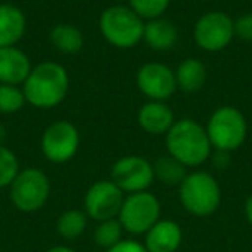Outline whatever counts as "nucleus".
Segmentation results:
<instances>
[{
    "label": "nucleus",
    "mask_w": 252,
    "mask_h": 252,
    "mask_svg": "<svg viewBox=\"0 0 252 252\" xmlns=\"http://www.w3.org/2000/svg\"><path fill=\"white\" fill-rule=\"evenodd\" d=\"M23 92L26 104L36 109H54L69 92V74L59 63H40L33 66L30 76L23 83Z\"/></svg>",
    "instance_id": "obj_1"
},
{
    "label": "nucleus",
    "mask_w": 252,
    "mask_h": 252,
    "mask_svg": "<svg viewBox=\"0 0 252 252\" xmlns=\"http://www.w3.org/2000/svg\"><path fill=\"white\" fill-rule=\"evenodd\" d=\"M166 149L168 154L185 168H199L209 161L213 154V145L207 137L206 126L190 118L175 121L171 130L166 133Z\"/></svg>",
    "instance_id": "obj_2"
},
{
    "label": "nucleus",
    "mask_w": 252,
    "mask_h": 252,
    "mask_svg": "<svg viewBox=\"0 0 252 252\" xmlns=\"http://www.w3.org/2000/svg\"><path fill=\"white\" fill-rule=\"evenodd\" d=\"M98 28L109 45L116 49H133L144 40L145 21L130 5H111L98 18Z\"/></svg>",
    "instance_id": "obj_3"
},
{
    "label": "nucleus",
    "mask_w": 252,
    "mask_h": 252,
    "mask_svg": "<svg viewBox=\"0 0 252 252\" xmlns=\"http://www.w3.org/2000/svg\"><path fill=\"white\" fill-rule=\"evenodd\" d=\"M178 197L187 213L197 218H207L221 206V187L207 171L187 173L178 187Z\"/></svg>",
    "instance_id": "obj_4"
},
{
    "label": "nucleus",
    "mask_w": 252,
    "mask_h": 252,
    "mask_svg": "<svg viewBox=\"0 0 252 252\" xmlns=\"http://www.w3.org/2000/svg\"><path fill=\"white\" fill-rule=\"evenodd\" d=\"M247 119L240 109L221 105L211 114L206 131L214 151L233 152L244 145L247 138Z\"/></svg>",
    "instance_id": "obj_5"
},
{
    "label": "nucleus",
    "mask_w": 252,
    "mask_h": 252,
    "mask_svg": "<svg viewBox=\"0 0 252 252\" xmlns=\"http://www.w3.org/2000/svg\"><path fill=\"white\" fill-rule=\"evenodd\" d=\"M12 206L21 213H36L50 197L49 176L38 168H28L18 173L9 187Z\"/></svg>",
    "instance_id": "obj_6"
},
{
    "label": "nucleus",
    "mask_w": 252,
    "mask_h": 252,
    "mask_svg": "<svg viewBox=\"0 0 252 252\" xmlns=\"http://www.w3.org/2000/svg\"><path fill=\"white\" fill-rule=\"evenodd\" d=\"M123 230L131 235H145L161 220V202L149 190L128 193L118 214Z\"/></svg>",
    "instance_id": "obj_7"
},
{
    "label": "nucleus",
    "mask_w": 252,
    "mask_h": 252,
    "mask_svg": "<svg viewBox=\"0 0 252 252\" xmlns=\"http://www.w3.org/2000/svg\"><path fill=\"white\" fill-rule=\"evenodd\" d=\"M235 38V19L223 11L206 12L193 26V40L206 52H220Z\"/></svg>",
    "instance_id": "obj_8"
},
{
    "label": "nucleus",
    "mask_w": 252,
    "mask_h": 252,
    "mask_svg": "<svg viewBox=\"0 0 252 252\" xmlns=\"http://www.w3.org/2000/svg\"><path fill=\"white\" fill-rule=\"evenodd\" d=\"M40 149L47 161L64 164L76 156L80 149V131L67 119H59L45 128L40 140Z\"/></svg>",
    "instance_id": "obj_9"
},
{
    "label": "nucleus",
    "mask_w": 252,
    "mask_h": 252,
    "mask_svg": "<svg viewBox=\"0 0 252 252\" xmlns=\"http://www.w3.org/2000/svg\"><path fill=\"white\" fill-rule=\"evenodd\" d=\"M111 180L125 192V195L145 192L156 180L154 166L142 156H125L112 164Z\"/></svg>",
    "instance_id": "obj_10"
},
{
    "label": "nucleus",
    "mask_w": 252,
    "mask_h": 252,
    "mask_svg": "<svg viewBox=\"0 0 252 252\" xmlns=\"http://www.w3.org/2000/svg\"><path fill=\"white\" fill-rule=\"evenodd\" d=\"M125 197V192L112 180H98L85 193L83 211L97 223L114 220L121 211Z\"/></svg>",
    "instance_id": "obj_11"
},
{
    "label": "nucleus",
    "mask_w": 252,
    "mask_h": 252,
    "mask_svg": "<svg viewBox=\"0 0 252 252\" xmlns=\"http://www.w3.org/2000/svg\"><path fill=\"white\" fill-rule=\"evenodd\" d=\"M137 87L149 100L166 102L178 90L175 71L164 63L151 61L137 71Z\"/></svg>",
    "instance_id": "obj_12"
},
{
    "label": "nucleus",
    "mask_w": 252,
    "mask_h": 252,
    "mask_svg": "<svg viewBox=\"0 0 252 252\" xmlns=\"http://www.w3.org/2000/svg\"><path fill=\"white\" fill-rule=\"evenodd\" d=\"M32 69L33 66L28 54L18 45L0 49V85L23 87Z\"/></svg>",
    "instance_id": "obj_13"
},
{
    "label": "nucleus",
    "mask_w": 252,
    "mask_h": 252,
    "mask_svg": "<svg viewBox=\"0 0 252 252\" xmlns=\"http://www.w3.org/2000/svg\"><path fill=\"white\" fill-rule=\"evenodd\" d=\"M183 230L173 220H159L145 233V249L147 252H176L182 247Z\"/></svg>",
    "instance_id": "obj_14"
},
{
    "label": "nucleus",
    "mask_w": 252,
    "mask_h": 252,
    "mask_svg": "<svg viewBox=\"0 0 252 252\" xmlns=\"http://www.w3.org/2000/svg\"><path fill=\"white\" fill-rule=\"evenodd\" d=\"M138 125L149 135H166L175 125V114L166 102L149 100L138 109Z\"/></svg>",
    "instance_id": "obj_15"
},
{
    "label": "nucleus",
    "mask_w": 252,
    "mask_h": 252,
    "mask_svg": "<svg viewBox=\"0 0 252 252\" xmlns=\"http://www.w3.org/2000/svg\"><path fill=\"white\" fill-rule=\"evenodd\" d=\"M26 33V16L12 4H0V49L16 47Z\"/></svg>",
    "instance_id": "obj_16"
},
{
    "label": "nucleus",
    "mask_w": 252,
    "mask_h": 252,
    "mask_svg": "<svg viewBox=\"0 0 252 252\" xmlns=\"http://www.w3.org/2000/svg\"><path fill=\"white\" fill-rule=\"evenodd\" d=\"M144 42L158 52L171 50L178 42V30H176L175 23L166 19L164 16L149 19L144 28Z\"/></svg>",
    "instance_id": "obj_17"
},
{
    "label": "nucleus",
    "mask_w": 252,
    "mask_h": 252,
    "mask_svg": "<svg viewBox=\"0 0 252 252\" xmlns=\"http://www.w3.org/2000/svg\"><path fill=\"white\" fill-rule=\"evenodd\" d=\"M176 87L185 94H195L204 87L207 80L206 64L197 57H187L175 69Z\"/></svg>",
    "instance_id": "obj_18"
},
{
    "label": "nucleus",
    "mask_w": 252,
    "mask_h": 252,
    "mask_svg": "<svg viewBox=\"0 0 252 252\" xmlns=\"http://www.w3.org/2000/svg\"><path fill=\"white\" fill-rule=\"evenodd\" d=\"M50 43L64 56H74L85 45V36L81 30L69 23H59L50 30Z\"/></svg>",
    "instance_id": "obj_19"
},
{
    "label": "nucleus",
    "mask_w": 252,
    "mask_h": 252,
    "mask_svg": "<svg viewBox=\"0 0 252 252\" xmlns=\"http://www.w3.org/2000/svg\"><path fill=\"white\" fill-rule=\"evenodd\" d=\"M88 224V216L81 209H67L57 218L56 230L66 240H76L85 233Z\"/></svg>",
    "instance_id": "obj_20"
},
{
    "label": "nucleus",
    "mask_w": 252,
    "mask_h": 252,
    "mask_svg": "<svg viewBox=\"0 0 252 252\" xmlns=\"http://www.w3.org/2000/svg\"><path fill=\"white\" fill-rule=\"evenodd\" d=\"M154 178L158 182L164 183V185H178L183 182V178L187 176V168L182 164L180 161H176L173 156L166 154V156H161L158 158L154 162Z\"/></svg>",
    "instance_id": "obj_21"
},
{
    "label": "nucleus",
    "mask_w": 252,
    "mask_h": 252,
    "mask_svg": "<svg viewBox=\"0 0 252 252\" xmlns=\"http://www.w3.org/2000/svg\"><path fill=\"white\" fill-rule=\"evenodd\" d=\"M123 233H125V230H123L118 218L100 221L94 230V242L97 247L107 251V249L114 247L116 244H119L123 240Z\"/></svg>",
    "instance_id": "obj_22"
},
{
    "label": "nucleus",
    "mask_w": 252,
    "mask_h": 252,
    "mask_svg": "<svg viewBox=\"0 0 252 252\" xmlns=\"http://www.w3.org/2000/svg\"><path fill=\"white\" fill-rule=\"evenodd\" d=\"M26 105L23 87L18 85H0V114H14Z\"/></svg>",
    "instance_id": "obj_23"
},
{
    "label": "nucleus",
    "mask_w": 252,
    "mask_h": 252,
    "mask_svg": "<svg viewBox=\"0 0 252 252\" xmlns=\"http://www.w3.org/2000/svg\"><path fill=\"white\" fill-rule=\"evenodd\" d=\"M19 171L21 169H19V161L16 154L9 147L0 144V189L11 187Z\"/></svg>",
    "instance_id": "obj_24"
},
{
    "label": "nucleus",
    "mask_w": 252,
    "mask_h": 252,
    "mask_svg": "<svg viewBox=\"0 0 252 252\" xmlns=\"http://www.w3.org/2000/svg\"><path fill=\"white\" fill-rule=\"evenodd\" d=\"M169 4H171V0H130V7L144 21L162 18L164 12L168 11Z\"/></svg>",
    "instance_id": "obj_25"
},
{
    "label": "nucleus",
    "mask_w": 252,
    "mask_h": 252,
    "mask_svg": "<svg viewBox=\"0 0 252 252\" xmlns=\"http://www.w3.org/2000/svg\"><path fill=\"white\" fill-rule=\"evenodd\" d=\"M235 36L242 42L252 43V12H245L235 19Z\"/></svg>",
    "instance_id": "obj_26"
},
{
    "label": "nucleus",
    "mask_w": 252,
    "mask_h": 252,
    "mask_svg": "<svg viewBox=\"0 0 252 252\" xmlns=\"http://www.w3.org/2000/svg\"><path fill=\"white\" fill-rule=\"evenodd\" d=\"M105 252H147V249H145L144 244H140V242H137V240H125V238H123L119 244L107 249Z\"/></svg>",
    "instance_id": "obj_27"
},
{
    "label": "nucleus",
    "mask_w": 252,
    "mask_h": 252,
    "mask_svg": "<svg viewBox=\"0 0 252 252\" xmlns=\"http://www.w3.org/2000/svg\"><path fill=\"white\" fill-rule=\"evenodd\" d=\"M230 154L231 152L214 151L213 154H211V159H213V162H214L216 168H226L228 162H230Z\"/></svg>",
    "instance_id": "obj_28"
},
{
    "label": "nucleus",
    "mask_w": 252,
    "mask_h": 252,
    "mask_svg": "<svg viewBox=\"0 0 252 252\" xmlns=\"http://www.w3.org/2000/svg\"><path fill=\"white\" fill-rule=\"evenodd\" d=\"M244 214H245V220L249 221V224L252 226V193L245 199L244 204Z\"/></svg>",
    "instance_id": "obj_29"
},
{
    "label": "nucleus",
    "mask_w": 252,
    "mask_h": 252,
    "mask_svg": "<svg viewBox=\"0 0 252 252\" xmlns=\"http://www.w3.org/2000/svg\"><path fill=\"white\" fill-rule=\"evenodd\" d=\"M45 252H76V251L67 247V245H54V247H50L49 251H45Z\"/></svg>",
    "instance_id": "obj_30"
},
{
    "label": "nucleus",
    "mask_w": 252,
    "mask_h": 252,
    "mask_svg": "<svg viewBox=\"0 0 252 252\" xmlns=\"http://www.w3.org/2000/svg\"><path fill=\"white\" fill-rule=\"evenodd\" d=\"M4 135H5V130H4V126L0 125V140H2V138H4ZM0 144H2V142H0Z\"/></svg>",
    "instance_id": "obj_31"
},
{
    "label": "nucleus",
    "mask_w": 252,
    "mask_h": 252,
    "mask_svg": "<svg viewBox=\"0 0 252 252\" xmlns=\"http://www.w3.org/2000/svg\"><path fill=\"white\" fill-rule=\"evenodd\" d=\"M197 2H207V0H197Z\"/></svg>",
    "instance_id": "obj_32"
}]
</instances>
